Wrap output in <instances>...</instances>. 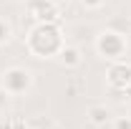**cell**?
Returning <instances> with one entry per match:
<instances>
[{"mask_svg":"<svg viewBox=\"0 0 131 129\" xmlns=\"http://www.w3.org/2000/svg\"><path fill=\"white\" fill-rule=\"evenodd\" d=\"M66 46V35L61 23H33L25 35V51L33 58H58L61 48Z\"/></svg>","mask_w":131,"mask_h":129,"instance_id":"1","label":"cell"},{"mask_svg":"<svg viewBox=\"0 0 131 129\" xmlns=\"http://www.w3.org/2000/svg\"><path fill=\"white\" fill-rule=\"evenodd\" d=\"M93 48H96V53L103 61H111V63L126 61V56H129V38H126V33L116 31V28H106V31H101L96 35Z\"/></svg>","mask_w":131,"mask_h":129,"instance_id":"2","label":"cell"},{"mask_svg":"<svg viewBox=\"0 0 131 129\" xmlns=\"http://www.w3.org/2000/svg\"><path fill=\"white\" fill-rule=\"evenodd\" d=\"M33 84H35V76L28 66H8V68L0 71V86L13 99L28 94L33 89Z\"/></svg>","mask_w":131,"mask_h":129,"instance_id":"3","label":"cell"},{"mask_svg":"<svg viewBox=\"0 0 131 129\" xmlns=\"http://www.w3.org/2000/svg\"><path fill=\"white\" fill-rule=\"evenodd\" d=\"M33 23H61V0H25Z\"/></svg>","mask_w":131,"mask_h":129,"instance_id":"4","label":"cell"},{"mask_svg":"<svg viewBox=\"0 0 131 129\" xmlns=\"http://www.w3.org/2000/svg\"><path fill=\"white\" fill-rule=\"evenodd\" d=\"M131 81V66L126 61H116V63L108 66V71H106V84H108V89L111 91H124L126 86H129Z\"/></svg>","mask_w":131,"mask_h":129,"instance_id":"5","label":"cell"},{"mask_svg":"<svg viewBox=\"0 0 131 129\" xmlns=\"http://www.w3.org/2000/svg\"><path fill=\"white\" fill-rule=\"evenodd\" d=\"M56 61L63 66L66 71H76V68L83 66V51L78 48V46H73V43H66L63 48H61V53H58Z\"/></svg>","mask_w":131,"mask_h":129,"instance_id":"6","label":"cell"},{"mask_svg":"<svg viewBox=\"0 0 131 129\" xmlns=\"http://www.w3.org/2000/svg\"><path fill=\"white\" fill-rule=\"evenodd\" d=\"M86 119H88L93 127H106V124H111L114 112H111L106 104H91L88 112H86Z\"/></svg>","mask_w":131,"mask_h":129,"instance_id":"7","label":"cell"},{"mask_svg":"<svg viewBox=\"0 0 131 129\" xmlns=\"http://www.w3.org/2000/svg\"><path fill=\"white\" fill-rule=\"evenodd\" d=\"M13 35H15V31H13V23H10L8 18H3V15H0V48L10 46Z\"/></svg>","mask_w":131,"mask_h":129,"instance_id":"8","label":"cell"},{"mask_svg":"<svg viewBox=\"0 0 131 129\" xmlns=\"http://www.w3.org/2000/svg\"><path fill=\"white\" fill-rule=\"evenodd\" d=\"M111 129H131V114H121L111 119Z\"/></svg>","mask_w":131,"mask_h":129,"instance_id":"9","label":"cell"},{"mask_svg":"<svg viewBox=\"0 0 131 129\" xmlns=\"http://www.w3.org/2000/svg\"><path fill=\"white\" fill-rule=\"evenodd\" d=\"M78 5H81L83 10H91L93 13V10H101L106 5V0H78Z\"/></svg>","mask_w":131,"mask_h":129,"instance_id":"10","label":"cell"},{"mask_svg":"<svg viewBox=\"0 0 131 129\" xmlns=\"http://www.w3.org/2000/svg\"><path fill=\"white\" fill-rule=\"evenodd\" d=\"M5 129H28V124L18 116H10V119H5Z\"/></svg>","mask_w":131,"mask_h":129,"instance_id":"11","label":"cell"},{"mask_svg":"<svg viewBox=\"0 0 131 129\" xmlns=\"http://www.w3.org/2000/svg\"><path fill=\"white\" fill-rule=\"evenodd\" d=\"M10 101H13V96H10V94L0 86V112H5V109L10 106Z\"/></svg>","mask_w":131,"mask_h":129,"instance_id":"12","label":"cell"},{"mask_svg":"<svg viewBox=\"0 0 131 129\" xmlns=\"http://www.w3.org/2000/svg\"><path fill=\"white\" fill-rule=\"evenodd\" d=\"M30 129H58L53 122H48V119H38V122H33Z\"/></svg>","mask_w":131,"mask_h":129,"instance_id":"13","label":"cell"},{"mask_svg":"<svg viewBox=\"0 0 131 129\" xmlns=\"http://www.w3.org/2000/svg\"><path fill=\"white\" fill-rule=\"evenodd\" d=\"M121 94H124V96H126V99H131V81H129V86H126V89H124Z\"/></svg>","mask_w":131,"mask_h":129,"instance_id":"14","label":"cell"},{"mask_svg":"<svg viewBox=\"0 0 131 129\" xmlns=\"http://www.w3.org/2000/svg\"><path fill=\"white\" fill-rule=\"evenodd\" d=\"M61 3H68V0H61Z\"/></svg>","mask_w":131,"mask_h":129,"instance_id":"15","label":"cell"},{"mask_svg":"<svg viewBox=\"0 0 131 129\" xmlns=\"http://www.w3.org/2000/svg\"><path fill=\"white\" fill-rule=\"evenodd\" d=\"M129 114H131V106H129Z\"/></svg>","mask_w":131,"mask_h":129,"instance_id":"16","label":"cell"}]
</instances>
